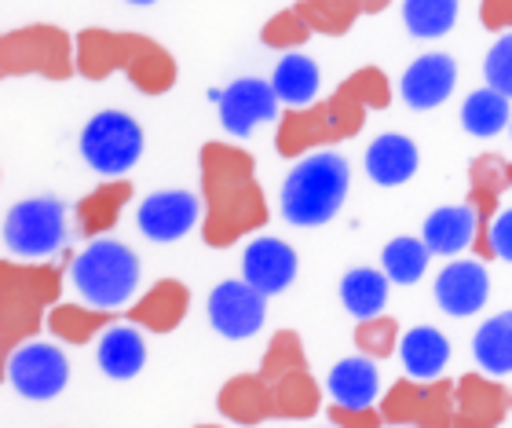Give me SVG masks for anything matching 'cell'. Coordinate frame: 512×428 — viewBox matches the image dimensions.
<instances>
[{"instance_id": "cell-1", "label": "cell", "mask_w": 512, "mask_h": 428, "mask_svg": "<svg viewBox=\"0 0 512 428\" xmlns=\"http://www.w3.org/2000/svg\"><path fill=\"white\" fill-rule=\"evenodd\" d=\"M392 107V81L381 66H359L326 99L311 107H289L275 129V150L282 158H304L311 150L333 147L359 136L370 110Z\"/></svg>"}, {"instance_id": "cell-2", "label": "cell", "mask_w": 512, "mask_h": 428, "mask_svg": "<svg viewBox=\"0 0 512 428\" xmlns=\"http://www.w3.org/2000/svg\"><path fill=\"white\" fill-rule=\"evenodd\" d=\"M202 238L209 249L235 246L238 238L256 235L271 220L267 194L256 180L249 150L209 140L202 147Z\"/></svg>"}, {"instance_id": "cell-3", "label": "cell", "mask_w": 512, "mask_h": 428, "mask_svg": "<svg viewBox=\"0 0 512 428\" xmlns=\"http://www.w3.org/2000/svg\"><path fill=\"white\" fill-rule=\"evenodd\" d=\"M77 74L88 81H107L110 74H125L143 96H161L176 85L180 70H176L169 48L147 33L88 26L77 33Z\"/></svg>"}, {"instance_id": "cell-4", "label": "cell", "mask_w": 512, "mask_h": 428, "mask_svg": "<svg viewBox=\"0 0 512 428\" xmlns=\"http://www.w3.org/2000/svg\"><path fill=\"white\" fill-rule=\"evenodd\" d=\"M63 297V268L55 264H0V352L4 363L48 326V311Z\"/></svg>"}, {"instance_id": "cell-5", "label": "cell", "mask_w": 512, "mask_h": 428, "mask_svg": "<svg viewBox=\"0 0 512 428\" xmlns=\"http://www.w3.org/2000/svg\"><path fill=\"white\" fill-rule=\"evenodd\" d=\"M352 169L341 154H304L282 183V213L293 227H322L341 213Z\"/></svg>"}, {"instance_id": "cell-6", "label": "cell", "mask_w": 512, "mask_h": 428, "mask_svg": "<svg viewBox=\"0 0 512 428\" xmlns=\"http://www.w3.org/2000/svg\"><path fill=\"white\" fill-rule=\"evenodd\" d=\"M0 74L8 81L11 77L70 81L77 74V37L52 22L15 26L0 37Z\"/></svg>"}, {"instance_id": "cell-7", "label": "cell", "mask_w": 512, "mask_h": 428, "mask_svg": "<svg viewBox=\"0 0 512 428\" xmlns=\"http://www.w3.org/2000/svg\"><path fill=\"white\" fill-rule=\"evenodd\" d=\"M70 271L77 293L96 308H121L139 286V257L114 238H96Z\"/></svg>"}, {"instance_id": "cell-8", "label": "cell", "mask_w": 512, "mask_h": 428, "mask_svg": "<svg viewBox=\"0 0 512 428\" xmlns=\"http://www.w3.org/2000/svg\"><path fill=\"white\" fill-rule=\"evenodd\" d=\"M81 158L92 172L118 180L143 158V129L125 110H99L81 132Z\"/></svg>"}, {"instance_id": "cell-9", "label": "cell", "mask_w": 512, "mask_h": 428, "mask_svg": "<svg viewBox=\"0 0 512 428\" xmlns=\"http://www.w3.org/2000/svg\"><path fill=\"white\" fill-rule=\"evenodd\" d=\"M454 385L458 381H447V377H436V381L399 377L377 407L392 428H450L454 425Z\"/></svg>"}, {"instance_id": "cell-10", "label": "cell", "mask_w": 512, "mask_h": 428, "mask_svg": "<svg viewBox=\"0 0 512 428\" xmlns=\"http://www.w3.org/2000/svg\"><path fill=\"white\" fill-rule=\"evenodd\" d=\"M66 213L55 198H26L4 216V246L19 260H44L63 246Z\"/></svg>"}, {"instance_id": "cell-11", "label": "cell", "mask_w": 512, "mask_h": 428, "mask_svg": "<svg viewBox=\"0 0 512 428\" xmlns=\"http://www.w3.org/2000/svg\"><path fill=\"white\" fill-rule=\"evenodd\" d=\"M505 191H512L509 161L498 158V154H480V158L469 161V198H465V205L476 216V242H472L476 260H498L491 246V227L502 213Z\"/></svg>"}, {"instance_id": "cell-12", "label": "cell", "mask_w": 512, "mask_h": 428, "mask_svg": "<svg viewBox=\"0 0 512 428\" xmlns=\"http://www.w3.org/2000/svg\"><path fill=\"white\" fill-rule=\"evenodd\" d=\"M4 370H8L11 388H15L22 399H37V403L55 399L66 388V381H70L66 355L59 352L55 344H44V341L22 344L19 352L4 363Z\"/></svg>"}, {"instance_id": "cell-13", "label": "cell", "mask_w": 512, "mask_h": 428, "mask_svg": "<svg viewBox=\"0 0 512 428\" xmlns=\"http://www.w3.org/2000/svg\"><path fill=\"white\" fill-rule=\"evenodd\" d=\"M267 319V293L246 279H227L209 293V322L227 341H246Z\"/></svg>"}, {"instance_id": "cell-14", "label": "cell", "mask_w": 512, "mask_h": 428, "mask_svg": "<svg viewBox=\"0 0 512 428\" xmlns=\"http://www.w3.org/2000/svg\"><path fill=\"white\" fill-rule=\"evenodd\" d=\"M278 92L271 81H260V77H238L220 92V125H224L231 136L246 140L253 136L256 125L278 118Z\"/></svg>"}, {"instance_id": "cell-15", "label": "cell", "mask_w": 512, "mask_h": 428, "mask_svg": "<svg viewBox=\"0 0 512 428\" xmlns=\"http://www.w3.org/2000/svg\"><path fill=\"white\" fill-rule=\"evenodd\" d=\"M512 414V392L491 374H461L454 385V425L450 428H498Z\"/></svg>"}, {"instance_id": "cell-16", "label": "cell", "mask_w": 512, "mask_h": 428, "mask_svg": "<svg viewBox=\"0 0 512 428\" xmlns=\"http://www.w3.org/2000/svg\"><path fill=\"white\" fill-rule=\"evenodd\" d=\"M198 198L191 191H158L143 198L136 209V224L150 242H176L198 224Z\"/></svg>"}, {"instance_id": "cell-17", "label": "cell", "mask_w": 512, "mask_h": 428, "mask_svg": "<svg viewBox=\"0 0 512 428\" xmlns=\"http://www.w3.org/2000/svg\"><path fill=\"white\" fill-rule=\"evenodd\" d=\"M297 268V249L282 242V238H253L246 253H242V279L260 289V293H267V297L293 286Z\"/></svg>"}, {"instance_id": "cell-18", "label": "cell", "mask_w": 512, "mask_h": 428, "mask_svg": "<svg viewBox=\"0 0 512 428\" xmlns=\"http://www.w3.org/2000/svg\"><path fill=\"white\" fill-rule=\"evenodd\" d=\"M491 297V275L483 260H454L439 271L436 279V304L454 319H469Z\"/></svg>"}, {"instance_id": "cell-19", "label": "cell", "mask_w": 512, "mask_h": 428, "mask_svg": "<svg viewBox=\"0 0 512 428\" xmlns=\"http://www.w3.org/2000/svg\"><path fill=\"white\" fill-rule=\"evenodd\" d=\"M216 410H220L227 421H235V425H246V428L264 425V421L278 418L275 385H271L260 370H256V374H235L220 388Z\"/></svg>"}, {"instance_id": "cell-20", "label": "cell", "mask_w": 512, "mask_h": 428, "mask_svg": "<svg viewBox=\"0 0 512 428\" xmlns=\"http://www.w3.org/2000/svg\"><path fill=\"white\" fill-rule=\"evenodd\" d=\"M187 311H191V289L180 279H161L125 311V322L150 333H172L183 326Z\"/></svg>"}, {"instance_id": "cell-21", "label": "cell", "mask_w": 512, "mask_h": 428, "mask_svg": "<svg viewBox=\"0 0 512 428\" xmlns=\"http://www.w3.org/2000/svg\"><path fill=\"white\" fill-rule=\"evenodd\" d=\"M454 81H458V66L454 59L443 52H432V55H421L414 63L406 66L403 74V99L406 107L414 110H432V107H443L454 92Z\"/></svg>"}, {"instance_id": "cell-22", "label": "cell", "mask_w": 512, "mask_h": 428, "mask_svg": "<svg viewBox=\"0 0 512 428\" xmlns=\"http://www.w3.org/2000/svg\"><path fill=\"white\" fill-rule=\"evenodd\" d=\"M125 319L121 308H96V304H55L48 311V330H52L55 341L63 344H88L103 337L110 326H118Z\"/></svg>"}, {"instance_id": "cell-23", "label": "cell", "mask_w": 512, "mask_h": 428, "mask_svg": "<svg viewBox=\"0 0 512 428\" xmlns=\"http://www.w3.org/2000/svg\"><path fill=\"white\" fill-rule=\"evenodd\" d=\"M417 165V147L414 140H406L399 132H384L366 147V172L377 187H403L406 180H414Z\"/></svg>"}, {"instance_id": "cell-24", "label": "cell", "mask_w": 512, "mask_h": 428, "mask_svg": "<svg viewBox=\"0 0 512 428\" xmlns=\"http://www.w3.org/2000/svg\"><path fill=\"white\" fill-rule=\"evenodd\" d=\"M132 202V183L128 180H103L99 187L77 202V227L85 231L88 238H103L107 231H114L121 220V213Z\"/></svg>"}, {"instance_id": "cell-25", "label": "cell", "mask_w": 512, "mask_h": 428, "mask_svg": "<svg viewBox=\"0 0 512 428\" xmlns=\"http://www.w3.org/2000/svg\"><path fill=\"white\" fill-rule=\"evenodd\" d=\"M399 355H403V370L414 381H436L443 377L450 363V341L432 326H414L403 333L399 341Z\"/></svg>"}, {"instance_id": "cell-26", "label": "cell", "mask_w": 512, "mask_h": 428, "mask_svg": "<svg viewBox=\"0 0 512 428\" xmlns=\"http://www.w3.org/2000/svg\"><path fill=\"white\" fill-rule=\"evenodd\" d=\"M421 238L432 249V257H454L461 249H472L476 242V216L469 205H443L425 220Z\"/></svg>"}, {"instance_id": "cell-27", "label": "cell", "mask_w": 512, "mask_h": 428, "mask_svg": "<svg viewBox=\"0 0 512 428\" xmlns=\"http://www.w3.org/2000/svg\"><path fill=\"white\" fill-rule=\"evenodd\" d=\"M392 0H297V11L311 22L315 33L341 37L363 19V15H381Z\"/></svg>"}, {"instance_id": "cell-28", "label": "cell", "mask_w": 512, "mask_h": 428, "mask_svg": "<svg viewBox=\"0 0 512 428\" xmlns=\"http://www.w3.org/2000/svg\"><path fill=\"white\" fill-rule=\"evenodd\" d=\"M377 388H381V377L370 355L344 359L326 377V392L333 396V403H344V407H374Z\"/></svg>"}, {"instance_id": "cell-29", "label": "cell", "mask_w": 512, "mask_h": 428, "mask_svg": "<svg viewBox=\"0 0 512 428\" xmlns=\"http://www.w3.org/2000/svg\"><path fill=\"white\" fill-rule=\"evenodd\" d=\"M99 370L114 381H128L136 377L147 363V344L139 337L136 326H110L103 337H99Z\"/></svg>"}, {"instance_id": "cell-30", "label": "cell", "mask_w": 512, "mask_h": 428, "mask_svg": "<svg viewBox=\"0 0 512 428\" xmlns=\"http://www.w3.org/2000/svg\"><path fill=\"white\" fill-rule=\"evenodd\" d=\"M472 355H476L483 374H512V311H498V315L483 322L476 337H472Z\"/></svg>"}, {"instance_id": "cell-31", "label": "cell", "mask_w": 512, "mask_h": 428, "mask_svg": "<svg viewBox=\"0 0 512 428\" xmlns=\"http://www.w3.org/2000/svg\"><path fill=\"white\" fill-rule=\"evenodd\" d=\"M319 66L308 55L297 52H282V63L275 66L271 74V85H275L278 99L286 107H311L315 103V92H319Z\"/></svg>"}, {"instance_id": "cell-32", "label": "cell", "mask_w": 512, "mask_h": 428, "mask_svg": "<svg viewBox=\"0 0 512 428\" xmlns=\"http://www.w3.org/2000/svg\"><path fill=\"white\" fill-rule=\"evenodd\" d=\"M388 275L377 268H352L341 279V304L355 319H374L388 304Z\"/></svg>"}, {"instance_id": "cell-33", "label": "cell", "mask_w": 512, "mask_h": 428, "mask_svg": "<svg viewBox=\"0 0 512 428\" xmlns=\"http://www.w3.org/2000/svg\"><path fill=\"white\" fill-rule=\"evenodd\" d=\"M512 125V110H509V96H502L498 88H480L465 99L461 107V129L469 136H480V140H491L502 129Z\"/></svg>"}, {"instance_id": "cell-34", "label": "cell", "mask_w": 512, "mask_h": 428, "mask_svg": "<svg viewBox=\"0 0 512 428\" xmlns=\"http://www.w3.org/2000/svg\"><path fill=\"white\" fill-rule=\"evenodd\" d=\"M275 403H278V418L304 421L311 414H319L322 385L315 381L311 370H293L282 381H275Z\"/></svg>"}, {"instance_id": "cell-35", "label": "cell", "mask_w": 512, "mask_h": 428, "mask_svg": "<svg viewBox=\"0 0 512 428\" xmlns=\"http://www.w3.org/2000/svg\"><path fill=\"white\" fill-rule=\"evenodd\" d=\"M428 257H432V249L425 246V238H392L381 253V268L384 275L399 286H414V282L425 279L428 271Z\"/></svg>"}, {"instance_id": "cell-36", "label": "cell", "mask_w": 512, "mask_h": 428, "mask_svg": "<svg viewBox=\"0 0 512 428\" xmlns=\"http://www.w3.org/2000/svg\"><path fill=\"white\" fill-rule=\"evenodd\" d=\"M403 22L414 37H443L458 22V0H403Z\"/></svg>"}, {"instance_id": "cell-37", "label": "cell", "mask_w": 512, "mask_h": 428, "mask_svg": "<svg viewBox=\"0 0 512 428\" xmlns=\"http://www.w3.org/2000/svg\"><path fill=\"white\" fill-rule=\"evenodd\" d=\"M293 370H308V352H304V341H300L297 330H278L264 348V359H260V374L275 385Z\"/></svg>"}, {"instance_id": "cell-38", "label": "cell", "mask_w": 512, "mask_h": 428, "mask_svg": "<svg viewBox=\"0 0 512 428\" xmlns=\"http://www.w3.org/2000/svg\"><path fill=\"white\" fill-rule=\"evenodd\" d=\"M399 322L392 315H374V319H359L355 326V348L359 355H370V359H392L399 352Z\"/></svg>"}, {"instance_id": "cell-39", "label": "cell", "mask_w": 512, "mask_h": 428, "mask_svg": "<svg viewBox=\"0 0 512 428\" xmlns=\"http://www.w3.org/2000/svg\"><path fill=\"white\" fill-rule=\"evenodd\" d=\"M311 22L304 19L297 11V4L286 11H278V15H271V19L264 22V30H260V41H264V48H275V52H293V48H300V44H308L311 37Z\"/></svg>"}, {"instance_id": "cell-40", "label": "cell", "mask_w": 512, "mask_h": 428, "mask_svg": "<svg viewBox=\"0 0 512 428\" xmlns=\"http://www.w3.org/2000/svg\"><path fill=\"white\" fill-rule=\"evenodd\" d=\"M483 74H487V85L498 88L502 96L512 99V33H505L502 41L487 52V59H483Z\"/></svg>"}, {"instance_id": "cell-41", "label": "cell", "mask_w": 512, "mask_h": 428, "mask_svg": "<svg viewBox=\"0 0 512 428\" xmlns=\"http://www.w3.org/2000/svg\"><path fill=\"white\" fill-rule=\"evenodd\" d=\"M330 421L337 428H381L388 425L381 414V407H344V403H330L326 407Z\"/></svg>"}, {"instance_id": "cell-42", "label": "cell", "mask_w": 512, "mask_h": 428, "mask_svg": "<svg viewBox=\"0 0 512 428\" xmlns=\"http://www.w3.org/2000/svg\"><path fill=\"white\" fill-rule=\"evenodd\" d=\"M480 22L491 33L512 30V0H480Z\"/></svg>"}, {"instance_id": "cell-43", "label": "cell", "mask_w": 512, "mask_h": 428, "mask_svg": "<svg viewBox=\"0 0 512 428\" xmlns=\"http://www.w3.org/2000/svg\"><path fill=\"white\" fill-rule=\"evenodd\" d=\"M491 246H494V257L498 260H509L512 264V205L498 213L491 227Z\"/></svg>"}, {"instance_id": "cell-44", "label": "cell", "mask_w": 512, "mask_h": 428, "mask_svg": "<svg viewBox=\"0 0 512 428\" xmlns=\"http://www.w3.org/2000/svg\"><path fill=\"white\" fill-rule=\"evenodd\" d=\"M128 4H139V8H147V4H158V0H128Z\"/></svg>"}, {"instance_id": "cell-45", "label": "cell", "mask_w": 512, "mask_h": 428, "mask_svg": "<svg viewBox=\"0 0 512 428\" xmlns=\"http://www.w3.org/2000/svg\"><path fill=\"white\" fill-rule=\"evenodd\" d=\"M198 428H220V425H198Z\"/></svg>"}, {"instance_id": "cell-46", "label": "cell", "mask_w": 512, "mask_h": 428, "mask_svg": "<svg viewBox=\"0 0 512 428\" xmlns=\"http://www.w3.org/2000/svg\"><path fill=\"white\" fill-rule=\"evenodd\" d=\"M509 180H512V161H509Z\"/></svg>"}, {"instance_id": "cell-47", "label": "cell", "mask_w": 512, "mask_h": 428, "mask_svg": "<svg viewBox=\"0 0 512 428\" xmlns=\"http://www.w3.org/2000/svg\"><path fill=\"white\" fill-rule=\"evenodd\" d=\"M395 428H406V425H395Z\"/></svg>"}, {"instance_id": "cell-48", "label": "cell", "mask_w": 512, "mask_h": 428, "mask_svg": "<svg viewBox=\"0 0 512 428\" xmlns=\"http://www.w3.org/2000/svg\"><path fill=\"white\" fill-rule=\"evenodd\" d=\"M509 132H512V125H509Z\"/></svg>"}]
</instances>
